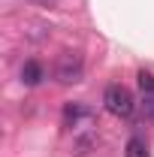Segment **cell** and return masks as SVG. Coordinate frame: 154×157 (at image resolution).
<instances>
[{"label":"cell","mask_w":154,"mask_h":157,"mask_svg":"<svg viewBox=\"0 0 154 157\" xmlns=\"http://www.w3.org/2000/svg\"><path fill=\"white\" fill-rule=\"evenodd\" d=\"M103 106H106V112H112L115 118H130L136 103H133V94L124 85H109L103 91Z\"/></svg>","instance_id":"1"},{"label":"cell","mask_w":154,"mask_h":157,"mask_svg":"<svg viewBox=\"0 0 154 157\" xmlns=\"http://www.w3.org/2000/svg\"><path fill=\"white\" fill-rule=\"evenodd\" d=\"M82 73H85V63H82V55L79 52H64L58 58L55 78H58L60 85H76V82H82Z\"/></svg>","instance_id":"2"},{"label":"cell","mask_w":154,"mask_h":157,"mask_svg":"<svg viewBox=\"0 0 154 157\" xmlns=\"http://www.w3.org/2000/svg\"><path fill=\"white\" fill-rule=\"evenodd\" d=\"M42 76H45V70H42V63L39 60H24V67H21V82L24 85H39L42 82Z\"/></svg>","instance_id":"3"},{"label":"cell","mask_w":154,"mask_h":157,"mask_svg":"<svg viewBox=\"0 0 154 157\" xmlns=\"http://www.w3.org/2000/svg\"><path fill=\"white\" fill-rule=\"evenodd\" d=\"M124 154H127V157H151V154H148V145H145V139H139V136H133L130 142H127Z\"/></svg>","instance_id":"4"},{"label":"cell","mask_w":154,"mask_h":157,"mask_svg":"<svg viewBox=\"0 0 154 157\" xmlns=\"http://www.w3.org/2000/svg\"><path fill=\"white\" fill-rule=\"evenodd\" d=\"M82 115H88V109H85V106H79V103H67V109H64V121H67V124H73V127H76Z\"/></svg>","instance_id":"5"},{"label":"cell","mask_w":154,"mask_h":157,"mask_svg":"<svg viewBox=\"0 0 154 157\" xmlns=\"http://www.w3.org/2000/svg\"><path fill=\"white\" fill-rule=\"evenodd\" d=\"M139 88L145 91V94H154V73H148V70H139Z\"/></svg>","instance_id":"6"}]
</instances>
